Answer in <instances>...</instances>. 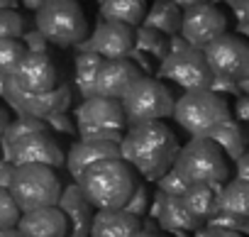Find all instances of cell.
I'll use <instances>...</instances> for the list:
<instances>
[{"instance_id": "obj_9", "label": "cell", "mask_w": 249, "mask_h": 237, "mask_svg": "<svg viewBox=\"0 0 249 237\" xmlns=\"http://www.w3.org/2000/svg\"><path fill=\"white\" fill-rule=\"evenodd\" d=\"M225 32H227V15L217 5H213L210 0L208 3H198V5H191V8L181 10L178 35L188 42V47L203 52L213 39H217Z\"/></svg>"}, {"instance_id": "obj_43", "label": "cell", "mask_w": 249, "mask_h": 237, "mask_svg": "<svg viewBox=\"0 0 249 237\" xmlns=\"http://www.w3.org/2000/svg\"><path fill=\"white\" fill-rule=\"evenodd\" d=\"M8 123H10V115L5 112V108L0 105V135H3V130L8 128Z\"/></svg>"}, {"instance_id": "obj_33", "label": "cell", "mask_w": 249, "mask_h": 237, "mask_svg": "<svg viewBox=\"0 0 249 237\" xmlns=\"http://www.w3.org/2000/svg\"><path fill=\"white\" fill-rule=\"evenodd\" d=\"M18 218H20V208L15 205V201L8 193V188H0V230L15 227Z\"/></svg>"}, {"instance_id": "obj_37", "label": "cell", "mask_w": 249, "mask_h": 237, "mask_svg": "<svg viewBox=\"0 0 249 237\" xmlns=\"http://www.w3.org/2000/svg\"><path fill=\"white\" fill-rule=\"evenodd\" d=\"M22 44H25V49L27 52H47V39H44V35L39 32V30H35V32H25L22 35Z\"/></svg>"}, {"instance_id": "obj_16", "label": "cell", "mask_w": 249, "mask_h": 237, "mask_svg": "<svg viewBox=\"0 0 249 237\" xmlns=\"http://www.w3.org/2000/svg\"><path fill=\"white\" fill-rule=\"evenodd\" d=\"M56 208L66 218V225H69L66 235L69 237H88L90 220H93V205L86 201V196L81 193L78 183H71V186H66L59 193Z\"/></svg>"}, {"instance_id": "obj_27", "label": "cell", "mask_w": 249, "mask_h": 237, "mask_svg": "<svg viewBox=\"0 0 249 237\" xmlns=\"http://www.w3.org/2000/svg\"><path fill=\"white\" fill-rule=\"evenodd\" d=\"M32 132H49V128H47L44 120H39V117H30V115H20L18 120L8 123V128L3 130V135H0V137H3V147H5V162H8L10 147L18 140H22V137H27Z\"/></svg>"}, {"instance_id": "obj_3", "label": "cell", "mask_w": 249, "mask_h": 237, "mask_svg": "<svg viewBox=\"0 0 249 237\" xmlns=\"http://www.w3.org/2000/svg\"><path fill=\"white\" fill-rule=\"evenodd\" d=\"M171 169L188 186L191 183H203V186L220 188L227 181V176H230L225 154L208 137H193L188 145H183L176 152Z\"/></svg>"}, {"instance_id": "obj_7", "label": "cell", "mask_w": 249, "mask_h": 237, "mask_svg": "<svg viewBox=\"0 0 249 237\" xmlns=\"http://www.w3.org/2000/svg\"><path fill=\"white\" fill-rule=\"evenodd\" d=\"M120 108L124 112V123L137 125V123H149V120H164L174 110V95L171 91L152 78V76H140L124 95L120 98Z\"/></svg>"}, {"instance_id": "obj_25", "label": "cell", "mask_w": 249, "mask_h": 237, "mask_svg": "<svg viewBox=\"0 0 249 237\" xmlns=\"http://www.w3.org/2000/svg\"><path fill=\"white\" fill-rule=\"evenodd\" d=\"M220 188H213V186H203V183H191L186 186V191L181 193V201L183 205L198 218V220H208L217 208H215V193Z\"/></svg>"}, {"instance_id": "obj_34", "label": "cell", "mask_w": 249, "mask_h": 237, "mask_svg": "<svg viewBox=\"0 0 249 237\" xmlns=\"http://www.w3.org/2000/svg\"><path fill=\"white\" fill-rule=\"evenodd\" d=\"M157 183H159V191H161L164 196H181V193L186 191V186H188L174 169L164 171V174L157 179Z\"/></svg>"}, {"instance_id": "obj_1", "label": "cell", "mask_w": 249, "mask_h": 237, "mask_svg": "<svg viewBox=\"0 0 249 237\" xmlns=\"http://www.w3.org/2000/svg\"><path fill=\"white\" fill-rule=\"evenodd\" d=\"M176 152V135L161 120L130 125V132L120 140V159L140 171L147 181H157L164 171H169Z\"/></svg>"}, {"instance_id": "obj_21", "label": "cell", "mask_w": 249, "mask_h": 237, "mask_svg": "<svg viewBox=\"0 0 249 237\" xmlns=\"http://www.w3.org/2000/svg\"><path fill=\"white\" fill-rule=\"evenodd\" d=\"M144 27H152L166 37L171 35H178L181 30V8L176 3H171V0H154L152 8L144 13L142 18Z\"/></svg>"}, {"instance_id": "obj_20", "label": "cell", "mask_w": 249, "mask_h": 237, "mask_svg": "<svg viewBox=\"0 0 249 237\" xmlns=\"http://www.w3.org/2000/svg\"><path fill=\"white\" fill-rule=\"evenodd\" d=\"M157 220L166 232H193L203 225L181 201V196H164L161 205L157 210Z\"/></svg>"}, {"instance_id": "obj_6", "label": "cell", "mask_w": 249, "mask_h": 237, "mask_svg": "<svg viewBox=\"0 0 249 237\" xmlns=\"http://www.w3.org/2000/svg\"><path fill=\"white\" fill-rule=\"evenodd\" d=\"M8 193L13 196L20 213L35 210V208H49L56 205L61 186L54 176V169L42 164H20L13 169Z\"/></svg>"}, {"instance_id": "obj_10", "label": "cell", "mask_w": 249, "mask_h": 237, "mask_svg": "<svg viewBox=\"0 0 249 237\" xmlns=\"http://www.w3.org/2000/svg\"><path fill=\"white\" fill-rule=\"evenodd\" d=\"M205 64L213 71V76L220 78H242L249 76V47L239 35H220L203 49Z\"/></svg>"}, {"instance_id": "obj_22", "label": "cell", "mask_w": 249, "mask_h": 237, "mask_svg": "<svg viewBox=\"0 0 249 237\" xmlns=\"http://www.w3.org/2000/svg\"><path fill=\"white\" fill-rule=\"evenodd\" d=\"M215 208L220 213L247 218L249 215V181L234 179L230 183H222L220 191L215 193Z\"/></svg>"}, {"instance_id": "obj_36", "label": "cell", "mask_w": 249, "mask_h": 237, "mask_svg": "<svg viewBox=\"0 0 249 237\" xmlns=\"http://www.w3.org/2000/svg\"><path fill=\"white\" fill-rule=\"evenodd\" d=\"M225 3L237 18V30L247 35L249 32V0H225Z\"/></svg>"}, {"instance_id": "obj_39", "label": "cell", "mask_w": 249, "mask_h": 237, "mask_svg": "<svg viewBox=\"0 0 249 237\" xmlns=\"http://www.w3.org/2000/svg\"><path fill=\"white\" fill-rule=\"evenodd\" d=\"M237 117H239V123L249 120V95L247 93L237 95Z\"/></svg>"}, {"instance_id": "obj_5", "label": "cell", "mask_w": 249, "mask_h": 237, "mask_svg": "<svg viewBox=\"0 0 249 237\" xmlns=\"http://www.w3.org/2000/svg\"><path fill=\"white\" fill-rule=\"evenodd\" d=\"M37 30L49 44L78 47L88 37V20L76 0H47L37 10Z\"/></svg>"}, {"instance_id": "obj_2", "label": "cell", "mask_w": 249, "mask_h": 237, "mask_svg": "<svg viewBox=\"0 0 249 237\" xmlns=\"http://www.w3.org/2000/svg\"><path fill=\"white\" fill-rule=\"evenodd\" d=\"M76 181H78V188L86 196V201L98 210L122 208L137 183L132 166L127 162H122L120 157L93 162L90 166H86L81 171V176Z\"/></svg>"}, {"instance_id": "obj_13", "label": "cell", "mask_w": 249, "mask_h": 237, "mask_svg": "<svg viewBox=\"0 0 249 237\" xmlns=\"http://www.w3.org/2000/svg\"><path fill=\"white\" fill-rule=\"evenodd\" d=\"M13 78L22 93H44L56 86V69L47 52H25L13 71Z\"/></svg>"}, {"instance_id": "obj_41", "label": "cell", "mask_w": 249, "mask_h": 237, "mask_svg": "<svg viewBox=\"0 0 249 237\" xmlns=\"http://www.w3.org/2000/svg\"><path fill=\"white\" fill-rule=\"evenodd\" d=\"M132 237H169V235L159 232L157 227H154V230H144V227H140V230H137V232H135Z\"/></svg>"}, {"instance_id": "obj_12", "label": "cell", "mask_w": 249, "mask_h": 237, "mask_svg": "<svg viewBox=\"0 0 249 237\" xmlns=\"http://www.w3.org/2000/svg\"><path fill=\"white\" fill-rule=\"evenodd\" d=\"M8 162L13 166H20V164H42V166L56 169V166H64V152L52 140L49 132H32V135L18 140L10 147Z\"/></svg>"}, {"instance_id": "obj_28", "label": "cell", "mask_w": 249, "mask_h": 237, "mask_svg": "<svg viewBox=\"0 0 249 237\" xmlns=\"http://www.w3.org/2000/svg\"><path fill=\"white\" fill-rule=\"evenodd\" d=\"M135 49L152 54L157 59H164L166 56V35H161L152 27H140L135 32Z\"/></svg>"}, {"instance_id": "obj_31", "label": "cell", "mask_w": 249, "mask_h": 237, "mask_svg": "<svg viewBox=\"0 0 249 237\" xmlns=\"http://www.w3.org/2000/svg\"><path fill=\"white\" fill-rule=\"evenodd\" d=\"M208 227H215V230H232V232H249V220L247 218H239V215H230V213H220L215 210L208 220H205Z\"/></svg>"}, {"instance_id": "obj_18", "label": "cell", "mask_w": 249, "mask_h": 237, "mask_svg": "<svg viewBox=\"0 0 249 237\" xmlns=\"http://www.w3.org/2000/svg\"><path fill=\"white\" fill-rule=\"evenodd\" d=\"M120 157V145L115 142H100V140H81L71 147L69 157H64V164L69 169V174L73 179L81 176V171L86 166H90L93 162L100 159H115Z\"/></svg>"}, {"instance_id": "obj_26", "label": "cell", "mask_w": 249, "mask_h": 237, "mask_svg": "<svg viewBox=\"0 0 249 237\" xmlns=\"http://www.w3.org/2000/svg\"><path fill=\"white\" fill-rule=\"evenodd\" d=\"M100 64H103V56H98L95 52H88V49L76 56V78L73 81L83 98L95 95V73H98Z\"/></svg>"}, {"instance_id": "obj_38", "label": "cell", "mask_w": 249, "mask_h": 237, "mask_svg": "<svg viewBox=\"0 0 249 237\" xmlns=\"http://www.w3.org/2000/svg\"><path fill=\"white\" fill-rule=\"evenodd\" d=\"M234 162H237V179H239V181H249V154L244 152V154H239Z\"/></svg>"}, {"instance_id": "obj_23", "label": "cell", "mask_w": 249, "mask_h": 237, "mask_svg": "<svg viewBox=\"0 0 249 237\" xmlns=\"http://www.w3.org/2000/svg\"><path fill=\"white\" fill-rule=\"evenodd\" d=\"M208 140H213L217 147H220V152L225 154V157H230L232 162L239 157V154H244L247 152V132H244V128L239 125V123H234V120H222L210 135H208Z\"/></svg>"}, {"instance_id": "obj_8", "label": "cell", "mask_w": 249, "mask_h": 237, "mask_svg": "<svg viewBox=\"0 0 249 237\" xmlns=\"http://www.w3.org/2000/svg\"><path fill=\"white\" fill-rule=\"evenodd\" d=\"M124 128V112L115 98L90 95L78 108V135L81 140H100L120 145Z\"/></svg>"}, {"instance_id": "obj_40", "label": "cell", "mask_w": 249, "mask_h": 237, "mask_svg": "<svg viewBox=\"0 0 249 237\" xmlns=\"http://www.w3.org/2000/svg\"><path fill=\"white\" fill-rule=\"evenodd\" d=\"M13 164L10 162H5V159H0V188H8V183H10V176H13Z\"/></svg>"}, {"instance_id": "obj_47", "label": "cell", "mask_w": 249, "mask_h": 237, "mask_svg": "<svg viewBox=\"0 0 249 237\" xmlns=\"http://www.w3.org/2000/svg\"><path fill=\"white\" fill-rule=\"evenodd\" d=\"M8 8H18V0H0V10H8Z\"/></svg>"}, {"instance_id": "obj_17", "label": "cell", "mask_w": 249, "mask_h": 237, "mask_svg": "<svg viewBox=\"0 0 249 237\" xmlns=\"http://www.w3.org/2000/svg\"><path fill=\"white\" fill-rule=\"evenodd\" d=\"M25 237H64L69 225L64 213L56 205L49 208H35L27 213H20L18 225H15Z\"/></svg>"}, {"instance_id": "obj_19", "label": "cell", "mask_w": 249, "mask_h": 237, "mask_svg": "<svg viewBox=\"0 0 249 237\" xmlns=\"http://www.w3.org/2000/svg\"><path fill=\"white\" fill-rule=\"evenodd\" d=\"M140 218L115 208V210H98L90 220L88 237H132L140 230Z\"/></svg>"}, {"instance_id": "obj_44", "label": "cell", "mask_w": 249, "mask_h": 237, "mask_svg": "<svg viewBox=\"0 0 249 237\" xmlns=\"http://www.w3.org/2000/svg\"><path fill=\"white\" fill-rule=\"evenodd\" d=\"M44 3H47V0H22V5L30 8V10H39Z\"/></svg>"}, {"instance_id": "obj_11", "label": "cell", "mask_w": 249, "mask_h": 237, "mask_svg": "<svg viewBox=\"0 0 249 237\" xmlns=\"http://www.w3.org/2000/svg\"><path fill=\"white\" fill-rule=\"evenodd\" d=\"M161 61V76L176 81L183 91H205L213 81V71L200 49L186 47L176 54H166Z\"/></svg>"}, {"instance_id": "obj_30", "label": "cell", "mask_w": 249, "mask_h": 237, "mask_svg": "<svg viewBox=\"0 0 249 237\" xmlns=\"http://www.w3.org/2000/svg\"><path fill=\"white\" fill-rule=\"evenodd\" d=\"M25 27L27 20L15 8L0 10V39H20L25 35Z\"/></svg>"}, {"instance_id": "obj_48", "label": "cell", "mask_w": 249, "mask_h": 237, "mask_svg": "<svg viewBox=\"0 0 249 237\" xmlns=\"http://www.w3.org/2000/svg\"><path fill=\"white\" fill-rule=\"evenodd\" d=\"M64 237H69V235H64Z\"/></svg>"}, {"instance_id": "obj_32", "label": "cell", "mask_w": 249, "mask_h": 237, "mask_svg": "<svg viewBox=\"0 0 249 237\" xmlns=\"http://www.w3.org/2000/svg\"><path fill=\"white\" fill-rule=\"evenodd\" d=\"M122 210H127V213H132L137 218H144L147 215V210H149V191H147L144 183H140V181L135 183V188H132L130 198L124 201Z\"/></svg>"}, {"instance_id": "obj_45", "label": "cell", "mask_w": 249, "mask_h": 237, "mask_svg": "<svg viewBox=\"0 0 249 237\" xmlns=\"http://www.w3.org/2000/svg\"><path fill=\"white\" fill-rule=\"evenodd\" d=\"M171 3H176L178 8H191V5H198V3H208V0H171Z\"/></svg>"}, {"instance_id": "obj_29", "label": "cell", "mask_w": 249, "mask_h": 237, "mask_svg": "<svg viewBox=\"0 0 249 237\" xmlns=\"http://www.w3.org/2000/svg\"><path fill=\"white\" fill-rule=\"evenodd\" d=\"M25 44L18 39H0V76H13L18 61L25 56Z\"/></svg>"}, {"instance_id": "obj_35", "label": "cell", "mask_w": 249, "mask_h": 237, "mask_svg": "<svg viewBox=\"0 0 249 237\" xmlns=\"http://www.w3.org/2000/svg\"><path fill=\"white\" fill-rule=\"evenodd\" d=\"M44 123H47L49 130L61 132V135H73L76 132V125H73V120H71L66 112H52V115L44 117Z\"/></svg>"}, {"instance_id": "obj_24", "label": "cell", "mask_w": 249, "mask_h": 237, "mask_svg": "<svg viewBox=\"0 0 249 237\" xmlns=\"http://www.w3.org/2000/svg\"><path fill=\"white\" fill-rule=\"evenodd\" d=\"M100 15L107 22H122V25H140L147 13V0H98Z\"/></svg>"}, {"instance_id": "obj_14", "label": "cell", "mask_w": 249, "mask_h": 237, "mask_svg": "<svg viewBox=\"0 0 249 237\" xmlns=\"http://www.w3.org/2000/svg\"><path fill=\"white\" fill-rule=\"evenodd\" d=\"M140 76L142 73L137 64H132L130 59H103L95 73V95L120 100Z\"/></svg>"}, {"instance_id": "obj_15", "label": "cell", "mask_w": 249, "mask_h": 237, "mask_svg": "<svg viewBox=\"0 0 249 237\" xmlns=\"http://www.w3.org/2000/svg\"><path fill=\"white\" fill-rule=\"evenodd\" d=\"M135 49V32L122 22H103L88 42V52H95L103 59H127Z\"/></svg>"}, {"instance_id": "obj_42", "label": "cell", "mask_w": 249, "mask_h": 237, "mask_svg": "<svg viewBox=\"0 0 249 237\" xmlns=\"http://www.w3.org/2000/svg\"><path fill=\"white\" fill-rule=\"evenodd\" d=\"M210 237H244V235H242V232H232V230H215V227H213Z\"/></svg>"}, {"instance_id": "obj_46", "label": "cell", "mask_w": 249, "mask_h": 237, "mask_svg": "<svg viewBox=\"0 0 249 237\" xmlns=\"http://www.w3.org/2000/svg\"><path fill=\"white\" fill-rule=\"evenodd\" d=\"M0 237H25L18 227H8V230H0Z\"/></svg>"}, {"instance_id": "obj_4", "label": "cell", "mask_w": 249, "mask_h": 237, "mask_svg": "<svg viewBox=\"0 0 249 237\" xmlns=\"http://www.w3.org/2000/svg\"><path fill=\"white\" fill-rule=\"evenodd\" d=\"M171 115L188 135L208 137L222 120L230 117V108L220 93L205 88V91H186L178 100H174Z\"/></svg>"}]
</instances>
